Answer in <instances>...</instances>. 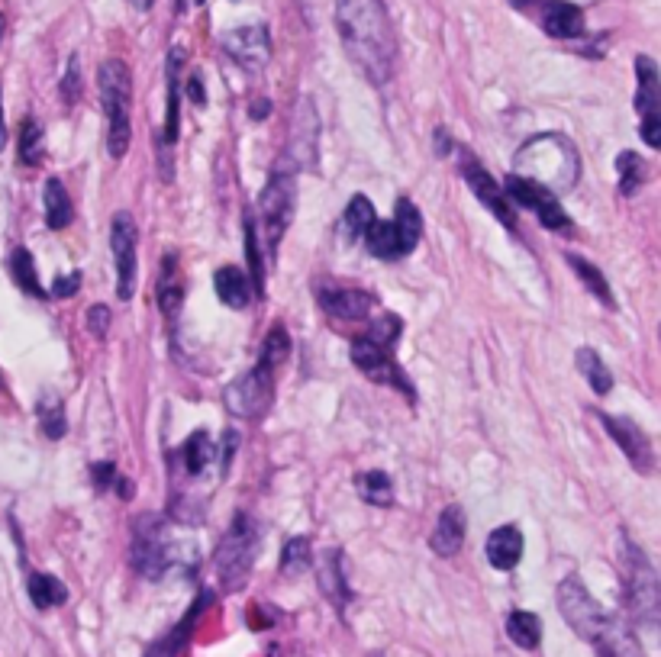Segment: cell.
<instances>
[{
  "instance_id": "cell-43",
  "label": "cell",
  "mask_w": 661,
  "mask_h": 657,
  "mask_svg": "<svg viewBox=\"0 0 661 657\" xmlns=\"http://www.w3.org/2000/svg\"><path fill=\"white\" fill-rule=\"evenodd\" d=\"M246 258H249V268H252L255 290H262V252H258V229L252 223V216L246 219Z\"/></svg>"
},
{
  "instance_id": "cell-18",
  "label": "cell",
  "mask_w": 661,
  "mask_h": 657,
  "mask_svg": "<svg viewBox=\"0 0 661 657\" xmlns=\"http://www.w3.org/2000/svg\"><path fill=\"white\" fill-rule=\"evenodd\" d=\"M600 419H603V426H607L613 442L623 448L629 464L636 467V471L649 474L652 471V445H649V438H645V432L629 419H613V416H600Z\"/></svg>"
},
{
  "instance_id": "cell-35",
  "label": "cell",
  "mask_w": 661,
  "mask_h": 657,
  "mask_svg": "<svg viewBox=\"0 0 661 657\" xmlns=\"http://www.w3.org/2000/svg\"><path fill=\"white\" fill-rule=\"evenodd\" d=\"M42 155H46V136H42V129L33 116H26L20 129V162L33 168L42 162Z\"/></svg>"
},
{
  "instance_id": "cell-15",
  "label": "cell",
  "mask_w": 661,
  "mask_h": 657,
  "mask_svg": "<svg viewBox=\"0 0 661 657\" xmlns=\"http://www.w3.org/2000/svg\"><path fill=\"white\" fill-rule=\"evenodd\" d=\"M316 139H320V120H316V110L310 100H297L291 139H287V162H291L294 171L316 165Z\"/></svg>"
},
{
  "instance_id": "cell-46",
  "label": "cell",
  "mask_w": 661,
  "mask_h": 657,
  "mask_svg": "<svg viewBox=\"0 0 661 657\" xmlns=\"http://www.w3.org/2000/svg\"><path fill=\"white\" fill-rule=\"evenodd\" d=\"M78 287H81V274H78V271H75V274H62V277H55L52 297H59V300L75 297V294H78Z\"/></svg>"
},
{
  "instance_id": "cell-8",
  "label": "cell",
  "mask_w": 661,
  "mask_h": 657,
  "mask_svg": "<svg viewBox=\"0 0 661 657\" xmlns=\"http://www.w3.org/2000/svg\"><path fill=\"white\" fill-rule=\"evenodd\" d=\"M133 564L142 577L149 580H162L171 567L178 564V548L171 545V538L165 532L162 519L155 516H142L136 522L133 532Z\"/></svg>"
},
{
  "instance_id": "cell-38",
  "label": "cell",
  "mask_w": 661,
  "mask_h": 657,
  "mask_svg": "<svg viewBox=\"0 0 661 657\" xmlns=\"http://www.w3.org/2000/svg\"><path fill=\"white\" fill-rule=\"evenodd\" d=\"M375 207H371V200L368 197H362V194H355L352 200H349V207H346V229H349V236L352 239H362L365 232H368V226L375 223Z\"/></svg>"
},
{
  "instance_id": "cell-29",
  "label": "cell",
  "mask_w": 661,
  "mask_h": 657,
  "mask_svg": "<svg viewBox=\"0 0 661 657\" xmlns=\"http://www.w3.org/2000/svg\"><path fill=\"white\" fill-rule=\"evenodd\" d=\"M26 590H30V600H33L36 609H52V606H62L68 600L65 583L59 577H52V574H33L30 587Z\"/></svg>"
},
{
  "instance_id": "cell-26",
  "label": "cell",
  "mask_w": 661,
  "mask_h": 657,
  "mask_svg": "<svg viewBox=\"0 0 661 657\" xmlns=\"http://www.w3.org/2000/svg\"><path fill=\"white\" fill-rule=\"evenodd\" d=\"M507 635L520 648L533 651V648H539V641H542V619L536 616V612L516 609V612H510V616H507Z\"/></svg>"
},
{
  "instance_id": "cell-10",
  "label": "cell",
  "mask_w": 661,
  "mask_h": 657,
  "mask_svg": "<svg viewBox=\"0 0 661 657\" xmlns=\"http://www.w3.org/2000/svg\"><path fill=\"white\" fill-rule=\"evenodd\" d=\"M136 219L129 213L113 216V229H110V248H113V265H117V297L120 300H133L136 294Z\"/></svg>"
},
{
  "instance_id": "cell-34",
  "label": "cell",
  "mask_w": 661,
  "mask_h": 657,
  "mask_svg": "<svg viewBox=\"0 0 661 657\" xmlns=\"http://www.w3.org/2000/svg\"><path fill=\"white\" fill-rule=\"evenodd\" d=\"M10 271H13V281H17L20 290H26V294L33 297H42L46 290H42L39 277H36V265H33V255L26 252V248H13L10 255Z\"/></svg>"
},
{
  "instance_id": "cell-12",
  "label": "cell",
  "mask_w": 661,
  "mask_h": 657,
  "mask_svg": "<svg viewBox=\"0 0 661 657\" xmlns=\"http://www.w3.org/2000/svg\"><path fill=\"white\" fill-rule=\"evenodd\" d=\"M504 191H507L510 200L520 203V207L533 210V213L542 219L545 229H552V232H571V216L562 210V203L555 200V194H549L545 187L520 178V174H510Z\"/></svg>"
},
{
  "instance_id": "cell-14",
  "label": "cell",
  "mask_w": 661,
  "mask_h": 657,
  "mask_svg": "<svg viewBox=\"0 0 661 657\" xmlns=\"http://www.w3.org/2000/svg\"><path fill=\"white\" fill-rule=\"evenodd\" d=\"M223 49L226 55L233 58L239 68L246 71H262L271 58V36H268V26H242L233 29V33L223 36Z\"/></svg>"
},
{
  "instance_id": "cell-48",
  "label": "cell",
  "mask_w": 661,
  "mask_h": 657,
  "mask_svg": "<svg viewBox=\"0 0 661 657\" xmlns=\"http://www.w3.org/2000/svg\"><path fill=\"white\" fill-rule=\"evenodd\" d=\"M188 94H191V100L197 107H204L207 104V97H204V81H200V75H191V81H188Z\"/></svg>"
},
{
  "instance_id": "cell-7",
  "label": "cell",
  "mask_w": 661,
  "mask_h": 657,
  "mask_svg": "<svg viewBox=\"0 0 661 657\" xmlns=\"http://www.w3.org/2000/svg\"><path fill=\"white\" fill-rule=\"evenodd\" d=\"M623 580H626V603L632 616L645 625H658V577L649 558L629 542H623Z\"/></svg>"
},
{
  "instance_id": "cell-28",
  "label": "cell",
  "mask_w": 661,
  "mask_h": 657,
  "mask_svg": "<svg viewBox=\"0 0 661 657\" xmlns=\"http://www.w3.org/2000/svg\"><path fill=\"white\" fill-rule=\"evenodd\" d=\"M184 62V52H171L168 55V113H165V145H175L178 139V104H181V94H178V68Z\"/></svg>"
},
{
  "instance_id": "cell-39",
  "label": "cell",
  "mask_w": 661,
  "mask_h": 657,
  "mask_svg": "<svg viewBox=\"0 0 661 657\" xmlns=\"http://www.w3.org/2000/svg\"><path fill=\"white\" fill-rule=\"evenodd\" d=\"M39 426H42V435H49V438L65 435V406H62V400L46 397L39 403Z\"/></svg>"
},
{
  "instance_id": "cell-44",
  "label": "cell",
  "mask_w": 661,
  "mask_h": 657,
  "mask_svg": "<svg viewBox=\"0 0 661 657\" xmlns=\"http://www.w3.org/2000/svg\"><path fill=\"white\" fill-rule=\"evenodd\" d=\"M62 97L65 104H75L81 97V71H78V58H71L68 71H65V81H62Z\"/></svg>"
},
{
  "instance_id": "cell-5",
  "label": "cell",
  "mask_w": 661,
  "mask_h": 657,
  "mask_svg": "<svg viewBox=\"0 0 661 657\" xmlns=\"http://www.w3.org/2000/svg\"><path fill=\"white\" fill-rule=\"evenodd\" d=\"M255 554H258V525L246 513H239L217 548V577L226 590L246 587Z\"/></svg>"
},
{
  "instance_id": "cell-20",
  "label": "cell",
  "mask_w": 661,
  "mask_h": 657,
  "mask_svg": "<svg viewBox=\"0 0 661 657\" xmlns=\"http://www.w3.org/2000/svg\"><path fill=\"white\" fill-rule=\"evenodd\" d=\"M523 558V532L516 525H500L487 538V561H491L497 571H513Z\"/></svg>"
},
{
  "instance_id": "cell-33",
  "label": "cell",
  "mask_w": 661,
  "mask_h": 657,
  "mask_svg": "<svg viewBox=\"0 0 661 657\" xmlns=\"http://www.w3.org/2000/svg\"><path fill=\"white\" fill-rule=\"evenodd\" d=\"M181 461H184V471H188L191 477H197V474H204L207 471V464L213 461V445H210V438H207V432L200 429V432H194L188 442H184V448H181Z\"/></svg>"
},
{
  "instance_id": "cell-53",
  "label": "cell",
  "mask_w": 661,
  "mask_h": 657,
  "mask_svg": "<svg viewBox=\"0 0 661 657\" xmlns=\"http://www.w3.org/2000/svg\"><path fill=\"white\" fill-rule=\"evenodd\" d=\"M0 390H4V374H0Z\"/></svg>"
},
{
  "instance_id": "cell-13",
  "label": "cell",
  "mask_w": 661,
  "mask_h": 657,
  "mask_svg": "<svg viewBox=\"0 0 661 657\" xmlns=\"http://www.w3.org/2000/svg\"><path fill=\"white\" fill-rule=\"evenodd\" d=\"M352 364L362 374H368L375 384H391V387H397L400 393H404V397L413 400V387L407 381V374L397 368L391 348H384V345L371 342V339H358V342H352Z\"/></svg>"
},
{
  "instance_id": "cell-1",
  "label": "cell",
  "mask_w": 661,
  "mask_h": 657,
  "mask_svg": "<svg viewBox=\"0 0 661 657\" xmlns=\"http://www.w3.org/2000/svg\"><path fill=\"white\" fill-rule=\"evenodd\" d=\"M336 29L346 55L371 84L394 78L397 33L384 0H336Z\"/></svg>"
},
{
  "instance_id": "cell-3",
  "label": "cell",
  "mask_w": 661,
  "mask_h": 657,
  "mask_svg": "<svg viewBox=\"0 0 661 657\" xmlns=\"http://www.w3.org/2000/svg\"><path fill=\"white\" fill-rule=\"evenodd\" d=\"M100 107L107 113V149L113 158H123L133 139V78L120 58H107L97 71Z\"/></svg>"
},
{
  "instance_id": "cell-19",
  "label": "cell",
  "mask_w": 661,
  "mask_h": 657,
  "mask_svg": "<svg viewBox=\"0 0 661 657\" xmlns=\"http://www.w3.org/2000/svg\"><path fill=\"white\" fill-rule=\"evenodd\" d=\"M465 545V513L462 506H445L439 519H436V529L429 535V548H433L439 558H455L458 551Z\"/></svg>"
},
{
  "instance_id": "cell-9",
  "label": "cell",
  "mask_w": 661,
  "mask_h": 657,
  "mask_svg": "<svg viewBox=\"0 0 661 657\" xmlns=\"http://www.w3.org/2000/svg\"><path fill=\"white\" fill-rule=\"evenodd\" d=\"M294 207H297V181L291 171H275L271 181L265 184L262 197H258V223L265 229L268 248L275 252L278 242L284 239L287 226L294 219Z\"/></svg>"
},
{
  "instance_id": "cell-41",
  "label": "cell",
  "mask_w": 661,
  "mask_h": 657,
  "mask_svg": "<svg viewBox=\"0 0 661 657\" xmlns=\"http://www.w3.org/2000/svg\"><path fill=\"white\" fill-rule=\"evenodd\" d=\"M616 168H620V191L626 197L636 194L639 184H642V171H645L642 158L636 152H623L620 158H616Z\"/></svg>"
},
{
  "instance_id": "cell-32",
  "label": "cell",
  "mask_w": 661,
  "mask_h": 657,
  "mask_svg": "<svg viewBox=\"0 0 661 657\" xmlns=\"http://www.w3.org/2000/svg\"><path fill=\"white\" fill-rule=\"evenodd\" d=\"M578 368L587 377V384L594 387L597 397H607V393L613 390V374H610L607 364L600 361V355L594 352V348H581V352H578Z\"/></svg>"
},
{
  "instance_id": "cell-11",
  "label": "cell",
  "mask_w": 661,
  "mask_h": 657,
  "mask_svg": "<svg viewBox=\"0 0 661 657\" xmlns=\"http://www.w3.org/2000/svg\"><path fill=\"white\" fill-rule=\"evenodd\" d=\"M636 110L642 113V139L649 149H661V87H658V65L649 55L636 58Z\"/></svg>"
},
{
  "instance_id": "cell-27",
  "label": "cell",
  "mask_w": 661,
  "mask_h": 657,
  "mask_svg": "<svg viewBox=\"0 0 661 657\" xmlns=\"http://www.w3.org/2000/svg\"><path fill=\"white\" fill-rule=\"evenodd\" d=\"M355 490L368 506H391L394 503V480L384 471H365L355 477Z\"/></svg>"
},
{
  "instance_id": "cell-50",
  "label": "cell",
  "mask_w": 661,
  "mask_h": 657,
  "mask_svg": "<svg viewBox=\"0 0 661 657\" xmlns=\"http://www.w3.org/2000/svg\"><path fill=\"white\" fill-rule=\"evenodd\" d=\"M7 142V126H4V107H0V149H4Z\"/></svg>"
},
{
  "instance_id": "cell-24",
  "label": "cell",
  "mask_w": 661,
  "mask_h": 657,
  "mask_svg": "<svg viewBox=\"0 0 661 657\" xmlns=\"http://www.w3.org/2000/svg\"><path fill=\"white\" fill-rule=\"evenodd\" d=\"M42 207H46V223L52 229H65L71 223V197L65 191V184L59 178L46 181V191H42Z\"/></svg>"
},
{
  "instance_id": "cell-16",
  "label": "cell",
  "mask_w": 661,
  "mask_h": 657,
  "mask_svg": "<svg viewBox=\"0 0 661 657\" xmlns=\"http://www.w3.org/2000/svg\"><path fill=\"white\" fill-rule=\"evenodd\" d=\"M526 13H533L539 26L552 39H578L584 36V13L568 0H533Z\"/></svg>"
},
{
  "instance_id": "cell-36",
  "label": "cell",
  "mask_w": 661,
  "mask_h": 657,
  "mask_svg": "<svg viewBox=\"0 0 661 657\" xmlns=\"http://www.w3.org/2000/svg\"><path fill=\"white\" fill-rule=\"evenodd\" d=\"M568 261H571V268L578 271L581 284L591 290V294H597L603 306H613V290H610V284H607V277L597 271V265H591V261H584V258H578V255H571Z\"/></svg>"
},
{
  "instance_id": "cell-51",
  "label": "cell",
  "mask_w": 661,
  "mask_h": 657,
  "mask_svg": "<svg viewBox=\"0 0 661 657\" xmlns=\"http://www.w3.org/2000/svg\"><path fill=\"white\" fill-rule=\"evenodd\" d=\"M129 4H133L136 10H149V7H152V0H129Z\"/></svg>"
},
{
  "instance_id": "cell-22",
  "label": "cell",
  "mask_w": 661,
  "mask_h": 657,
  "mask_svg": "<svg viewBox=\"0 0 661 657\" xmlns=\"http://www.w3.org/2000/svg\"><path fill=\"white\" fill-rule=\"evenodd\" d=\"M213 287H217V297H220L226 306H233V310H242V306H246L249 297H252L249 277L242 274L239 268H233V265L217 271V277H213Z\"/></svg>"
},
{
  "instance_id": "cell-42",
  "label": "cell",
  "mask_w": 661,
  "mask_h": 657,
  "mask_svg": "<svg viewBox=\"0 0 661 657\" xmlns=\"http://www.w3.org/2000/svg\"><path fill=\"white\" fill-rule=\"evenodd\" d=\"M365 339H371V342H378V345H384V348H394L397 345V339H400V319L397 316H381L375 326L368 329V335Z\"/></svg>"
},
{
  "instance_id": "cell-31",
  "label": "cell",
  "mask_w": 661,
  "mask_h": 657,
  "mask_svg": "<svg viewBox=\"0 0 661 657\" xmlns=\"http://www.w3.org/2000/svg\"><path fill=\"white\" fill-rule=\"evenodd\" d=\"M171 261L175 258L168 255L162 277H158V306H162L165 319H175L181 313V303H184V284L178 281V274H171Z\"/></svg>"
},
{
  "instance_id": "cell-23",
  "label": "cell",
  "mask_w": 661,
  "mask_h": 657,
  "mask_svg": "<svg viewBox=\"0 0 661 657\" xmlns=\"http://www.w3.org/2000/svg\"><path fill=\"white\" fill-rule=\"evenodd\" d=\"M320 587H323V593H326L339 609L346 606V600H349V583H346V574H342V554H339V551H326V554H323V561H320Z\"/></svg>"
},
{
  "instance_id": "cell-21",
  "label": "cell",
  "mask_w": 661,
  "mask_h": 657,
  "mask_svg": "<svg viewBox=\"0 0 661 657\" xmlns=\"http://www.w3.org/2000/svg\"><path fill=\"white\" fill-rule=\"evenodd\" d=\"M320 303H323V310L329 316L349 319V323H355V319H365L371 313V306H375V300H371L368 294H362V290H336V287L323 290Z\"/></svg>"
},
{
  "instance_id": "cell-30",
  "label": "cell",
  "mask_w": 661,
  "mask_h": 657,
  "mask_svg": "<svg viewBox=\"0 0 661 657\" xmlns=\"http://www.w3.org/2000/svg\"><path fill=\"white\" fill-rule=\"evenodd\" d=\"M394 226H397L400 245H404V255H407V252H413L416 242H420V236H423V216H420V210H416L407 197L397 203Z\"/></svg>"
},
{
  "instance_id": "cell-17",
  "label": "cell",
  "mask_w": 661,
  "mask_h": 657,
  "mask_svg": "<svg viewBox=\"0 0 661 657\" xmlns=\"http://www.w3.org/2000/svg\"><path fill=\"white\" fill-rule=\"evenodd\" d=\"M465 181H468L471 191L478 194V200L484 203V207L500 219V223H504L507 229L516 226V213H513V203H510L507 191L504 187H497V181L481 165L465 162Z\"/></svg>"
},
{
  "instance_id": "cell-4",
  "label": "cell",
  "mask_w": 661,
  "mask_h": 657,
  "mask_svg": "<svg viewBox=\"0 0 661 657\" xmlns=\"http://www.w3.org/2000/svg\"><path fill=\"white\" fill-rule=\"evenodd\" d=\"M558 609H562V616L574 629V635L591 641L594 648H600L616 629V622H620L616 616H610V612L600 609V603L584 590V583L578 577H568L558 583Z\"/></svg>"
},
{
  "instance_id": "cell-52",
  "label": "cell",
  "mask_w": 661,
  "mask_h": 657,
  "mask_svg": "<svg viewBox=\"0 0 661 657\" xmlns=\"http://www.w3.org/2000/svg\"><path fill=\"white\" fill-rule=\"evenodd\" d=\"M0 36H4V17H0Z\"/></svg>"
},
{
  "instance_id": "cell-40",
  "label": "cell",
  "mask_w": 661,
  "mask_h": 657,
  "mask_svg": "<svg viewBox=\"0 0 661 657\" xmlns=\"http://www.w3.org/2000/svg\"><path fill=\"white\" fill-rule=\"evenodd\" d=\"M310 567V538H291L284 545V558H281V571L284 574H304Z\"/></svg>"
},
{
  "instance_id": "cell-47",
  "label": "cell",
  "mask_w": 661,
  "mask_h": 657,
  "mask_svg": "<svg viewBox=\"0 0 661 657\" xmlns=\"http://www.w3.org/2000/svg\"><path fill=\"white\" fill-rule=\"evenodd\" d=\"M91 477H94V487H97V490H107L113 480H117V471H113V464L104 461V464H94V467H91Z\"/></svg>"
},
{
  "instance_id": "cell-49",
  "label": "cell",
  "mask_w": 661,
  "mask_h": 657,
  "mask_svg": "<svg viewBox=\"0 0 661 657\" xmlns=\"http://www.w3.org/2000/svg\"><path fill=\"white\" fill-rule=\"evenodd\" d=\"M113 484H117V493L126 496V500H129V496H133V487H129V480H126V477H117V480H113Z\"/></svg>"
},
{
  "instance_id": "cell-2",
  "label": "cell",
  "mask_w": 661,
  "mask_h": 657,
  "mask_svg": "<svg viewBox=\"0 0 661 657\" xmlns=\"http://www.w3.org/2000/svg\"><path fill=\"white\" fill-rule=\"evenodd\" d=\"M513 174L545 187L549 194H565L578 184L581 155L562 133H542L523 142V149L513 158Z\"/></svg>"
},
{
  "instance_id": "cell-37",
  "label": "cell",
  "mask_w": 661,
  "mask_h": 657,
  "mask_svg": "<svg viewBox=\"0 0 661 657\" xmlns=\"http://www.w3.org/2000/svg\"><path fill=\"white\" fill-rule=\"evenodd\" d=\"M200 606L204 603H197L191 612H188V619H184L181 625L171 635H165L162 641H155V645L146 651V657H178V651H181V645L188 641V635H191V625H194V619H197V612H200Z\"/></svg>"
},
{
  "instance_id": "cell-6",
  "label": "cell",
  "mask_w": 661,
  "mask_h": 657,
  "mask_svg": "<svg viewBox=\"0 0 661 657\" xmlns=\"http://www.w3.org/2000/svg\"><path fill=\"white\" fill-rule=\"evenodd\" d=\"M275 368H278V361H271L268 355L258 358L252 371L236 377V381L226 387V393H223L226 410L239 419L265 416L271 400H275Z\"/></svg>"
},
{
  "instance_id": "cell-25",
  "label": "cell",
  "mask_w": 661,
  "mask_h": 657,
  "mask_svg": "<svg viewBox=\"0 0 661 657\" xmlns=\"http://www.w3.org/2000/svg\"><path fill=\"white\" fill-rule=\"evenodd\" d=\"M368 242V252L375 258H384V261H394L404 255V245H400V236H397V226L394 223H371L368 232L362 236Z\"/></svg>"
},
{
  "instance_id": "cell-45",
  "label": "cell",
  "mask_w": 661,
  "mask_h": 657,
  "mask_svg": "<svg viewBox=\"0 0 661 657\" xmlns=\"http://www.w3.org/2000/svg\"><path fill=\"white\" fill-rule=\"evenodd\" d=\"M107 329H110V310H107V306H100V303L91 306V310H88V332L97 335V339H104Z\"/></svg>"
}]
</instances>
